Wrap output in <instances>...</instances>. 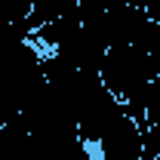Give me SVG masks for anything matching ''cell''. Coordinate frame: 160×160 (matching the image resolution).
I'll use <instances>...</instances> for the list:
<instances>
[{
	"instance_id": "3957f363",
	"label": "cell",
	"mask_w": 160,
	"mask_h": 160,
	"mask_svg": "<svg viewBox=\"0 0 160 160\" xmlns=\"http://www.w3.org/2000/svg\"><path fill=\"white\" fill-rule=\"evenodd\" d=\"M132 3L145 9V16H148V19L160 22V0H132Z\"/></svg>"
},
{
	"instance_id": "6da1fadb",
	"label": "cell",
	"mask_w": 160,
	"mask_h": 160,
	"mask_svg": "<svg viewBox=\"0 0 160 160\" xmlns=\"http://www.w3.org/2000/svg\"><path fill=\"white\" fill-rule=\"evenodd\" d=\"M99 77L123 102L126 114L139 126H145V111H148V99H151V86L160 77V59H154L151 52H145L136 43L111 46L105 52Z\"/></svg>"
},
{
	"instance_id": "7a4b0ae2",
	"label": "cell",
	"mask_w": 160,
	"mask_h": 160,
	"mask_svg": "<svg viewBox=\"0 0 160 160\" xmlns=\"http://www.w3.org/2000/svg\"><path fill=\"white\" fill-rule=\"evenodd\" d=\"M102 160H142V126L126 114V108L108 123L96 142Z\"/></svg>"
}]
</instances>
